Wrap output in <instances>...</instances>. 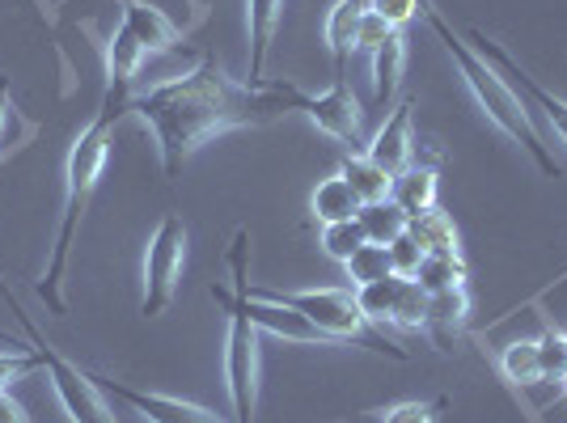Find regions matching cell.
<instances>
[{
  "instance_id": "1",
  "label": "cell",
  "mask_w": 567,
  "mask_h": 423,
  "mask_svg": "<svg viewBox=\"0 0 567 423\" xmlns=\"http://www.w3.org/2000/svg\"><path fill=\"white\" fill-rule=\"evenodd\" d=\"M132 111L153 132L157 153H162V169H166V178H174L195 148H204L225 132L259 127L280 106L271 97H262L250 81L229 76L216 60H199L190 72L162 81L148 94L136 97Z\"/></svg>"
},
{
  "instance_id": "2",
  "label": "cell",
  "mask_w": 567,
  "mask_h": 423,
  "mask_svg": "<svg viewBox=\"0 0 567 423\" xmlns=\"http://www.w3.org/2000/svg\"><path fill=\"white\" fill-rule=\"evenodd\" d=\"M136 85H123V81H106V94L97 102V115L72 136V148L64 157V212H60V229H55V241H51V259L43 280L34 283L39 301L64 318L69 313V297H64V276H69V259L72 246H76V234H81V216L90 208L97 190V178L106 169V157H111V136H115V123L136 102Z\"/></svg>"
},
{
  "instance_id": "3",
  "label": "cell",
  "mask_w": 567,
  "mask_h": 423,
  "mask_svg": "<svg viewBox=\"0 0 567 423\" xmlns=\"http://www.w3.org/2000/svg\"><path fill=\"white\" fill-rule=\"evenodd\" d=\"M420 18L432 25V34L441 39V48L450 51L453 69H457V76L466 81V90H471V97L478 102V111L492 118V127H499L508 141L520 144L546 178H559V174H564V165L555 162V153L546 148L543 132L534 127V115L520 106V97L508 90V81H504V76H499V72L492 69V64H487V60H483L466 39H457V34H453V25L445 22L427 0H420Z\"/></svg>"
},
{
  "instance_id": "4",
  "label": "cell",
  "mask_w": 567,
  "mask_h": 423,
  "mask_svg": "<svg viewBox=\"0 0 567 423\" xmlns=\"http://www.w3.org/2000/svg\"><path fill=\"white\" fill-rule=\"evenodd\" d=\"M250 297H262V301H276V306L301 313L309 327L318 334H327L331 343H355V348H369V352L385 355V360H399L406 364L411 352L385 339L364 313L355 306V292L348 288H250Z\"/></svg>"
},
{
  "instance_id": "5",
  "label": "cell",
  "mask_w": 567,
  "mask_h": 423,
  "mask_svg": "<svg viewBox=\"0 0 567 423\" xmlns=\"http://www.w3.org/2000/svg\"><path fill=\"white\" fill-rule=\"evenodd\" d=\"M0 297H4V306L13 309V318L22 322L25 339H30V348H34V355H39V364H43V373H48L51 390H55V399H60V406H64V415H69L72 423H118L115 411H111V402H106V394L97 390L94 373L76 369L51 339H43V330L34 327V318L13 301V292H9L4 276H0Z\"/></svg>"
},
{
  "instance_id": "6",
  "label": "cell",
  "mask_w": 567,
  "mask_h": 423,
  "mask_svg": "<svg viewBox=\"0 0 567 423\" xmlns=\"http://www.w3.org/2000/svg\"><path fill=\"white\" fill-rule=\"evenodd\" d=\"M262 97H271L280 111H301L309 123H318V132H327L331 141H339L348 153H364V111L352 97L348 81H334L327 94H306L292 81H276V76H259L250 81Z\"/></svg>"
},
{
  "instance_id": "7",
  "label": "cell",
  "mask_w": 567,
  "mask_h": 423,
  "mask_svg": "<svg viewBox=\"0 0 567 423\" xmlns=\"http://www.w3.org/2000/svg\"><path fill=\"white\" fill-rule=\"evenodd\" d=\"M213 301L229 313V334H225V390L234 406V423H255L259 406V334L262 330L234 306L229 288L213 283Z\"/></svg>"
},
{
  "instance_id": "8",
  "label": "cell",
  "mask_w": 567,
  "mask_h": 423,
  "mask_svg": "<svg viewBox=\"0 0 567 423\" xmlns=\"http://www.w3.org/2000/svg\"><path fill=\"white\" fill-rule=\"evenodd\" d=\"M183 267H187V225L178 212H166L157 220V229L144 246V292H141V318L153 322L162 318L183 283Z\"/></svg>"
},
{
  "instance_id": "9",
  "label": "cell",
  "mask_w": 567,
  "mask_h": 423,
  "mask_svg": "<svg viewBox=\"0 0 567 423\" xmlns=\"http://www.w3.org/2000/svg\"><path fill=\"white\" fill-rule=\"evenodd\" d=\"M355 306L378 330L399 327V330H424L427 318V292L406 276H385L378 283L355 288Z\"/></svg>"
},
{
  "instance_id": "10",
  "label": "cell",
  "mask_w": 567,
  "mask_h": 423,
  "mask_svg": "<svg viewBox=\"0 0 567 423\" xmlns=\"http://www.w3.org/2000/svg\"><path fill=\"white\" fill-rule=\"evenodd\" d=\"M471 48L492 64V69L508 81V90L520 97V106L525 111H546V118H550V127H555V136L567 144V102L564 97H555L550 90H546L538 76H529V72L520 69L517 60L508 55V51L499 48L492 34H483V30H471Z\"/></svg>"
},
{
  "instance_id": "11",
  "label": "cell",
  "mask_w": 567,
  "mask_h": 423,
  "mask_svg": "<svg viewBox=\"0 0 567 423\" xmlns=\"http://www.w3.org/2000/svg\"><path fill=\"white\" fill-rule=\"evenodd\" d=\"M94 381L106 399L123 402V406L136 411L144 423H229V420H220L216 411H208V406H199V402L157 394V390H136V385H123L115 376H94Z\"/></svg>"
},
{
  "instance_id": "12",
  "label": "cell",
  "mask_w": 567,
  "mask_h": 423,
  "mask_svg": "<svg viewBox=\"0 0 567 423\" xmlns=\"http://www.w3.org/2000/svg\"><path fill=\"white\" fill-rule=\"evenodd\" d=\"M364 153L390 174H402L411 165V157H415V102L411 97L390 111V118L378 127V136L364 144Z\"/></svg>"
},
{
  "instance_id": "13",
  "label": "cell",
  "mask_w": 567,
  "mask_h": 423,
  "mask_svg": "<svg viewBox=\"0 0 567 423\" xmlns=\"http://www.w3.org/2000/svg\"><path fill=\"white\" fill-rule=\"evenodd\" d=\"M466 322H471V283L427 297L424 330L432 334V343H436L441 352H453V343H457V334L466 330Z\"/></svg>"
},
{
  "instance_id": "14",
  "label": "cell",
  "mask_w": 567,
  "mask_h": 423,
  "mask_svg": "<svg viewBox=\"0 0 567 423\" xmlns=\"http://www.w3.org/2000/svg\"><path fill=\"white\" fill-rule=\"evenodd\" d=\"M118 4H123V25L136 34V43H141L148 55L183 48V30L169 22L157 4H148V0H118Z\"/></svg>"
},
{
  "instance_id": "15",
  "label": "cell",
  "mask_w": 567,
  "mask_h": 423,
  "mask_svg": "<svg viewBox=\"0 0 567 423\" xmlns=\"http://www.w3.org/2000/svg\"><path fill=\"white\" fill-rule=\"evenodd\" d=\"M364 18V0H334L322 22V43L331 51L334 81H348V55L355 51V30Z\"/></svg>"
},
{
  "instance_id": "16",
  "label": "cell",
  "mask_w": 567,
  "mask_h": 423,
  "mask_svg": "<svg viewBox=\"0 0 567 423\" xmlns=\"http://www.w3.org/2000/svg\"><path fill=\"white\" fill-rule=\"evenodd\" d=\"M284 18V0H246V34H250V76L246 81H259L267 69V55L276 43V30Z\"/></svg>"
},
{
  "instance_id": "17",
  "label": "cell",
  "mask_w": 567,
  "mask_h": 423,
  "mask_svg": "<svg viewBox=\"0 0 567 423\" xmlns=\"http://www.w3.org/2000/svg\"><path fill=\"white\" fill-rule=\"evenodd\" d=\"M436 195H441L436 169H427V165H406L402 174H394L390 204H394L406 220H415V216H424V212L436 208Z\"/></svg>"
},
{
  "instance_id": "18",
  "label": "cell",
  "mask_w": 567,
  "mask_h": 423,
  "mask_svg": "<svg viewBox=\"0 0 567 423\" xmlns=\"http://www.w3.org/2000/svg\"><path fill=\"white\" fill-rule=\"evenodd\" d=\"M339 174L348 178V187L355 190V199H360V204H381V199H390L394 174H390V169H381L369 153H348V157L339 162Z\"/></svg>"
},
{
  "instance_id": "19",
  "label": "cell",
  "mask_w": 567,
  "mask_h": 423,
  "mask_svg": "<svg viewBox=\"0 0 567 423\" xmlns=\"http://www.w3.org/2000/svg\"><path fill=\"white\" fill-rule=\"evenodd\" d=\"M102 55H106V81H123V85H136V76H141L144 60H148V51L136 43V34L127 30V25L118 22L111 34H106V43H102Z\"/></svg>"
},
{
  "instance_id": "20",
  "label": "cell",
  "mask_w": 567,
  "mask_h": 423,
  "mask_svg": "<svg viewBox=\"0 0 567 423\" xmlns=\"http://www.w3.org/2000/svg\"><path fill=\"white\" fill-rule=\"evenodd\" d=\"M360 199H355V190L348 187V178L343 174H334V178H322L313 195H309V216L318 220V225H334V220H352L360 216Z\"/></svg>"
},
{
  "instance_id": "21",
  "label": "cell",
  "mask_w": 567,
  "mask_h": 423,
  "mask_svg": "<svg viewBox=\"0 0 567 423\" xmlns=\"http://www.w3.org/2000/svg\"><path fill=\"white\" fill-rule=\"evenodd\" d=\"M373 55V102L385 106L390 97L399 94L402 85V72H406V34L394 30L378 51H369Z\"/></svg>"
},
{
  "instance_id": "22",
  "label": "cell",
  "mask_w": 567,
  "mask_h": 423,
  "mask_svg": "<svg viewBox=\"0 0 567 423\" xmlns=\"http://www.w3.org/2000/svg\"><path fill=\"white\" fill-rule=\"evenodd\" d=\"M406 234L420 241L424 255H462V237H457V225H453L445 212H424L415 220H406Z\"/></svg>"
},
{
  "instance_id": "23",
  "label": "cell",
  "mask_w": 567,
  "mask_h": 423,
  "mask_svg": "<svg viewBox=\"0 0 567 423\" xmlns=\"http://www.w3.org/2000/svg\"><path fill=\"white\" fill-rule=\"evenodd\" d=\"M499 373L508 385L517 390H534L543 385V355H538V339H513L504 352H499Z\"/></svg>"
},
{
  "instance_id": "24",
  "label": "cell",
  "mask_w": 567,
  "mask_h": 423,
  "mask_svg": "<svg viewBox=\"0 0 567 423\" xmlns=\"http://www.w3.org/2000/svg\"><path fill=\"white\" fill-rule=\"evenodd\" d=\"M466 280H471V271H466V259H462V255H424L420 271H415V283L424 288L427 297H432V292L462 288Z\"/></svg>"
},
{
  "instance_id": "25",
  "label": "cell",
  "mask_w": 567,
  "mask_h": 423,
  "mask_svg": "<svg viewBox=\"0 0 567 423\" xmlns=\"http://www.w3.org/2000/svg\"><path fill=\"white\" fill-rule=\"evenodd\" d=\"M355 220H360V229H364V237H369L373 246H390L399 234H406V216H402L390 199H381V204H364Z\"/></svg>"
},
{
  "instance_id": "26",
  "label": "cell",
  "mask_w": 567,
  "mask_h": 423,
  "mask_svg": "<svg viewBox=\"0 0 567 423\" xmlns=\"http://www.w3.org/2000/svg\"><path fill=\"white\" fill-rule=\"evenodd\" d=\"M343 271H348V280H352L355 288L394 276V267H390V250H385V246H373V241H364L352 259L343 262Z\"/></svg>"
},
{
  "instance_id": "27",
  "label": "cell",
  "mask_w": 567,
  "mask_h": 423,
  "mask_svg": "<svg viewBox=\"0 0 567 423\" xmlns=\"http://www.w3.org/2000/svg\"><path fill=\"white\" fill-rule=\"evenodd\" d=\"M369 237H364V229H360V220H334V225H322V250H327V259L334 262H348L364 246Z\"/></svg>"
},
{
  "instance_id": "28",
  "label": "cell",
  "mask_w": 567,
  "mask_h": 423,
  "mask_svg": "<svg viewBox=\"0 0 567 423\" xmlns=\"http://www.w3.org/2000/svg\"><path fill=\"white\" fill-rule=\"evenodd\" d=\"M538 355H543V381L564 385V376H567V339H564V330H555V322H546L543 334H538Z\"/></svg>"
},
{
  "instance_id": "29",
  "label": "cell",
  "mask_w": 567,
  "mask_h": 423,
  "mask_svg": "<svg viewBox=\"0 0 567 423\" xmlns=\"http://www.w3.org/2000/svg\"><path fill=\"white\" fill-rule=\"evenodd\" d=\"M390 267H394V276H406V280H415V271H420V262H424V250H420V241L411 234H399L390 246Z\"/></svg>"
},
{
  "instance_id": "30",
  "label": "cell",
  "mask_w": 567,
  "mask_h": 423,
  "mask_svg": "<svg viewBox=\"0 0 567 423\" xmlns=\"http://www.w3.org/2000/svg\"><path fill=\"white\" fill-rule=\"evenodd\" d=\"M381 423H436V402H394L381 411Z\"/></svg>"
},
{
  "instance_id": "31",
  "label": "cell",
  "mask_w": 567,
  "mask_h": 423,
  "mask_svg": "<svg viewBox=\"0 0 567 423\" xmlns=\"http://www.w3.org/2000/svg\"><path fill=\"white\" fill-rule=\"evenodd\" d=\"M364 9H373V13L385 18L394 30H402L406 22H415V18H420V0H369Z\"/></svg>"
},
{
  "instance_id": "32",
  "label": "cell",
  "mask_w": 567,
  "mask_h": 423,
  "mask_svg": "<svg viewBox=\"0 0 567 423\" xmlns=\"http://www.w3.org/2000/svg\"><path fill=\"white\" fill-rule=\"evenodd\" d=\"M394 34V25L385 22V18H378L373 9H364V18H360V30H355V48L364 51H378L385 39Z\"/></svg>"
},
{
  "instance_id": "33",
  "label": "cell",
  "mask_w": 567,
  "mask_h": 423,
  "mask_svg": "<svg viewBox=\"0 0 567 423\" xmlns=\"http://www.w3.org/2000/svg\"><path fill=\"white\" fill-rule=\"evenodd\" d=\"M34 369H43L34 352H0V390H4L9 381H18V376L34 373Z\"/></svg>"
},
{
  "instance_id": "34",
  "label": "cell",
  "mask_w": 567,
  "mask_h": 423,
  "mask_svg": "<svg viewBox=\"0 0 567 423\" xmlns=\"http://www.w3.org/2000/svg\"><path fill=\"white\" fill-rule=\"evenodd\" d=\"M0 423H34V420L25 415V406L9 390H0Z\"/></svg>"
},
{
  "instance_id": "35",
  "label": "cell",
  "mask_w": 567,
  "mask_h": 423,
  "mask_svg": "<svg viewBox=\"0 0 567 423\" xmlns=\"http://www.w3.org/2000/svg\"><path fill=\"white\" fill-rule=\"evenodd\" d=\"M9 106H13V90H9V76H0V132L9 123Z\"/></svg>"
},
{
  "instance_id": "36",
  "label": "cell",
  "mask_w": 567,
  "mask_h": 423,
  "mask_svg": "<svg viewBox=\"0 0 567 423\" xmlns=\"http://www.w3.org/2000/svg\"><path fill=\"white\" fill-rule=\"evenodd\" d=\"M564 394H567V376H564Z\"/></svg>"
},
{
  "instance_id": "37",
  "label": "cell",
  "mask_w": 567,
  "mask_h": 423,
  "mask_svg": "<svg viewBox=\"0 0 567 423\" xmlns=\"http://www.w3.org/2000/svg\"><path fill=\"white\" fill-rule=\"evenodd\" d=\"M564 339H567V330H564Z\"/></svg>"
}]
</instances>
